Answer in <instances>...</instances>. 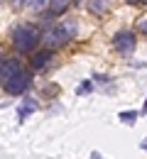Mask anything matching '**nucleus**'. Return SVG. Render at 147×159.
<instances>
[{
	"label": "nucleus",
	"instance_id": "nucleus-14",
	"mask_svg": "<svg viewBox=\"0 0 147 159\" xmlns=\"http://www.w3.org/2000/svg\"><path fill=\"white\" fill-rule=\"evenodd\" d=\"M127 2H142V0H127Z\"/></svg>",
	"mask_w": 147,
	"mask_h": 159
},
{
	"label": "nucleus",
	"instance_id": "nucleus-4",
	"mask_svg": "<svg viewBox=\"0 0 147 159\" xmlns=\"http://www.w3.org/2000/svg\"><path fill=\"white\" fill-rule=\"evenodd\" d=\"M115 49L123 52V54H130V52L135 49V34H132V32H120V34H115Z\"/></svg>",
	"mask_w": 147,
	"mask_h": 159
},
{
	"label": "nucleus",
	"instance_id": "nucleus-12",
	"mask_svg": "<svg viewBox=\"0 0 147 159\" xmlns=\"http://www.w3.org/2000/svg\"><path fill=\"white\" fill-rule=\"evenodd\" d=\"M27 2H30V0H12V5H15V7H25Z\"/></svg>",
	"mask_w": 147,
	"mask_h": 159
},
{
	"label": "nucleus",
	"instance_id": "nucleus-3",
	"mask_svg": "<svg viewBox=\"0 0 147 159\" xmlns=\"http://www.w3.org/2000/svg\"><path fill=\"white\" fill-rule=\"evenodd\" d=\"M27 86H30V76H27L25 71H17L12 79L5 83V91H7V93H12V96H20V93L27 91Z\"/></svg>",
	"mask_w": 147,
	"mask_h": 159
},
{
	"label": "nucleus",
	"instance_id": "nucleus-6",
	"mask_svg": "<svg viewBox=\"0 0 147 159\" xmlns=\"http://www.w3.org/2000/svg\"><path fill=\"white\" fill-rule=\"evenodd\" d=\"M110 7V0H88V10L93 15H105Z\"/></svg>",
	"mask_w": 147,
	"mask_h": 159
},
{
	"label": "nucleus",
	"instance_id": "nucleus-13",
	"mask_svg": "<svg viewBox=\"0 0 147 159\" xmlns=\"http://www.w3.org/2000/svg\"><path fill=\"white\" fill-rule=\"evenodd\" d=\"M91 159H101V154H98V152H93V154H91Z\"/></svg>",
	"mask_w": 147,
	"mask_h": 159
},
{
	"label": "nucleus",
	"instance_id": "nucleus-8",
	"mask_svg": "<svg viewBox=\"0 0 147 159\" xmlns=\"http://www.w3.org/2000/svg\"><path fill=\"white\" fill-rule=\"evenodd\" d=\"M69 2H71V0H52V5H49V7H52V12H54V15H59V12H64V10L69 7Z\"/></svg>",
	"mask_w": 147,
	"mask_h": 159
},
{
	"label": "nucleus",
	"instance_id": "nucleus-10",
	"mask_svg": "<svg viewBox=\"0 0 147 159\" xmlns=\"http://www.w3.org/2000/svg\"><path fill=\"white\" fill-rule=\"evenodd\" d=\"M137 32H140V34H147V20L137 22Z\"/></svg>",
	"mask_w": 147,
	"mask_h": 159
},
{
	"label": "nucleus",
	"instance_id": "nucleus-7",
	"mask_svg": "<svg viewBox=\"0 0 147 159\" xmlns=\"http://www.w3.org/2000/svg\"><path fill=\"white\" fill-rule=\"evenodd\" d=\"M49 59H52V52H42V54L34 57L32 66H34V69H47V66H49Z\"/></svg>",
	"mask_w": 147,
	"mask_h": 159
},
{
	"label": "nucleus",
	"instance_id": "nucleus-9",
	"mask_svg": "<svg viewBox=\"0 0 147 159\" xmlns=\"http://www.w3.org/2000/svg\"><path fill=\"white\" fill-rule=\"evenodd\" d=\"M47 5H52V0H34V10H44Z\"/></svg>",
	"mask_w": 147,
	"mask_h": 159
},
{
	"label": "nucleus",
	"instance_id": "nucleus-1",
	"mask_svg": "<svg viewBox=\"0 0 147 159\" xmlns=\"http://www.w3.org/2000/svg\"><path fill=\"white\" fill-rule=\"evenodd\" d=\"M39 42H42L39 32H37L34 27H30V25H20V27L12 32V44H15V49H17L20 54H30Z\"/></svg>",
	"mask_w": 147,
	"mask_h": 159
},
{
	"label": "nucleus",
	"instance_id": "nucleus-11",
	"mask_svg": "<svg viewBox=\"0 0 147 159\" xmlns=\"http://www.w3.org/2000/svg\"><path fill=\"white\" fill-rule=\"evenodd\" d=\"M120 118L125 120V122H132V120H135V113H123V115H120Z\"/></svg>",
	"mask_w": 147,
	"mask_h": 159
},
{
	"label": "nucleus",
	"instance_id": "nucleus-2",
	"mask_svg": "<svg viewBox=\"0 0 147 159\" xmlns=\"http://www.w3.org/2000/svg\"><path fill=\"white\" fill-rule=\"evenodd\" d=\"M74 34H76V27L66 22V25H62V27H52V30H47L44 37H42V44L47 47V49H57V47H64Z\"/></svg>",
	"mask_w": 147,
	"mask_h": 159
},
{
	"label": "nucleus",
	"instance_id": "nucleus-5",
	"mask_svg": "<svg viewBox=\"0 0 147 159\" xmlns=\"http://www.w3.org/2000/svg\"><path fill=\"white\" fill-rule=\"evenodd\" d=\"M17 71H22V66L17 64V61H15V59H5L2 69H0V83L5 86V83H7V81L12 79V76H15Z\"/></svg>",
	"mask_w": 147,
	"mask_h": 159
}]
</instances>
